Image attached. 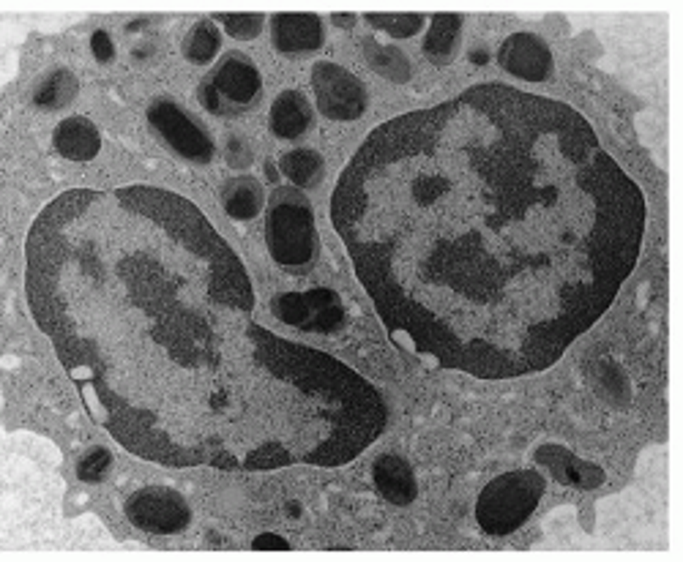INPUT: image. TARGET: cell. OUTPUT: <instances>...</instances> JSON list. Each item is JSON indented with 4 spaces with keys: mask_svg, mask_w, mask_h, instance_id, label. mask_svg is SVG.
I'll use <instances>...</instances> for the list:
<instances>
[{
    "mask_svg": "<svg viewBox=\"0 0 683 562\" xmlns=\"http://www.w3.org/2000/svg\"><path fill=\"white\" fill-rule=\"evenodd\" d=\"M645 216L585 115L497 82L377 126L331 197L391 336L481 379L555 366L634 273Z\"/></svg>",
    "mask_w": 683,
    "mask_h": 562,
    "instance_id": "cell-1",
    "label": "cell"
},
{
    "mask_svg": "<svg viewBox=\"0 0 683 562\" xmlns=\"http://www.w3.org/2000/svg\"><path fill=\"white\" fill-rule=\"evenodd\" d=\"M25 292L91 418L164 467H342L388 423L339 358L257 320L243 259L186 197L71 189L30 224Z\"/></svg>",
    "mask_w": 683,
    "mask_h": 562,
    "instance_id": "cell-2",
    "label": "cell"
},
{
    "mask_svg": "<svg viewBox=\"0 0 683 562\" xmlns=\"http://www.w3.org/2000/svg\"><path fill=\"white\" fill-rule=\"evenodd\" d=\"M265 246L276 265L301 273L317 257L315 211L301 189H276L265 202Z\"/></svg>",
    "mask_w": 683,
    "mask_h": 562,
    "instance_id": "cell-3",
    "label": "cell"
},
{
    "mask_svg": "<svg viewBox=\"0 0 683 562\" xmlns=\"http://www.w3.org/2000/svg\"><path fill=\"white\" fill-rule=\"evenodd\" d=\"M544 489L547 480L536 469H511L492 478L481 489L475 502L478 527L492 538L511 535L533 516L544 497Z\"/></svg>",
    "mask_w": 683,
    "mask_h": 562,
    "instance_id": "cell-4",
    "label": "cell"
},
{
    "mask_svg": "<svg viewBox=\"0 0 683 562\" xmlns=\"http://www.w3.org/2000/svg\"><path fill=\"white\" fill-rule=\"evenodd\" d=\"M260 96H262V74L254 66V60L238 49L227 52L197 88L200 104L219 117L249 113Z\"/></svg>",
    "mask_w": 683,
    "mask_h": 562,
    "instance_id": "cell-5",
    "label": "cell"
},
{
    "mask_svg": "<svg viewBox=\"0 0 683 562\" xmlns=\"http://www.w3.org/2000/svg\"><path fill=\"white\" fill-rule=\"evenodd\" d=\"M148 123L153 134L181 159L192 164H211L216 156V142L208 134V128L186 113L178 102L159 96L148 104Z\"/></svg>",
    "mask_w": 683,
    "mask_h": 562,
    "instance_id": "cell-6",
    "label": "cell"
},
{
    "mask_svg": "<svg viewBox=\"0 0 683 562\" xmlns=\"http://www.w3.org/2000/svg\"><path fill=\"white\" fill-rule=\"evenodd\" d=\"M126 522L148 535H175L192 524L186 497L170 486H142L128 494L123 505Z\"/></svg>",
    "mask_w": 683,
    "mask_h": 562,
    "instance_id": "cell-7",
    "label": "cell"
},
{
    "mask_svg": "<svg viewBox=\"0 0 683 562\" xmlns=\"http://www.w3.org/2000/svg\"><path fill=\"white\" fill-rule=\"evenodd\" d=\"M309 82H312L317 110L328 120L350 123V120H358L369 107L366 85L339 63H328V60L315 63Z\"/></svg>",
    "mask_w": 683,
    "mask_h": 562,
    "instance_id": "cell-8",
    "label": "cell"
},
{
    "mask_svg": "<svg viewBox=\"0 0 683 562\" xmlns=\"http://www.w3.org/2000/svg\"><path fill=\"white\" fill-rule=\"evenodd\" d=\"M497 66L522 82H547L555 74L550 44L536 33H511L497 49Z\"/></svg>",
    "mask_w": 683,
    "mask_h": 562,
    "instance_id": "cell-9",
    "label": "cell"
},
{
    "mask_svg": "<svg viewBox=\"0 0 683 562\" xmlns=\"http://www.w3.org/2000/svg\"><path fill=\"white\" fill-rule=\"evenodd\" d=\"M271 41L284 58H306L323 47L326 27L317 14H273Z\"/></svg>",
    "mask_w": 683,
    "mask_h": 562,
    "instance_id": "cell-10",
    "label": "cell"
},
{
    "mask_svg": "<svg viewBox=\"0 0 683 562\" xmlns=\"http://www.w3.org/2000/svg\"><path fill=\"white\" fill-rule=\"evenodd\" d=\"M372 480L377 494L391 505H410L418 497V483L413 467L396 453H380L372 461Z\"/></svg>",
    "mask_w": 683,
    "mask_h": 562,
    "instance_id": "cell-11",
    "label": "cell"
},
{
    "mask_svg": "<svg viewBox=\"0 0 683 562\" xmlns=\"http://www.w3.org/2000/svg\"><path fill=\"white\" fill-rule=\"evenodd\" d=\"M536 461L544 464L555 480L574 486V489H582V491L604 483V469L598 464H590V461L574 456L569 448L555 445V443H547L536 450Z\"/></svg>",
    "mask_w": 683,
    "mask_h": 562,
    "instance_id": "cell-12",
    "label": "cell"
},
{
    "mask_svg": "<svg viewBox=\"0 0 683 562\" xmlns=\"http://www.w3.org/2000/svg\"><path fill=\"white\" fill-rule=\"evenodd\" d=\"M268 123H271L273 137L284 142H295L315 128V107L306 99V93L293 91V88L282 91L271 104Z\"/></svg>",
    "mask_w": 683,
    "mask_h": 562,
    "instance_id": "cell-13",
    "label": "cell"
},
{
    "mask_svg": "<svg viewBox=\"0 0 683 562\" xmlns=\"http://www.w3.org/2000/svg\"><path fill=\"white\" fill-rule=\"evenodd\" d=\"M52 145L63 159L82 164V161L96 159V153L102 150V134L88 117L71 115V117L58 123V128L52 134Z\"/></svg>",
    "mask_w": 683,
    "mask_h": 562,
    "instance_id": "cell-14",
    "label": "cell"
},
{
    "mask_svg": "<svg viewBox=\"0 0 683 562\" xmlns=\"http://www.w3.org/2000/svg\"><path fill=\"white\" fill-rule=\"evenodd\" d=\"M222 208L235 222H251L265 208V189L251 175H235L222 186Z\"/></svg>",
    "mask_w": 683,
    "mask_h": 562,
    "instance_id": "cell-15",
    "label": "cell"
},
{
    "mask_svg": "<svg viewBox=\"0 0 683 562\" xmlns=\"http://www.w3.org/2000/svg\"><path fill=\"white\" fill-rule=\"evenodd\" d=\"M304 306H306V320H304L306 333H337L344 325V303L334 290L326 287L306 290Z\"/></svg>",
    "mask_w": 683,
    "mask_h": 562,
    "instance_id": "cell-16",
    "label": "cell"
},
{
    "mask_svg": "<svg viewBox=\"0 0 683 562\" xmlns=\"http://www.w3.org/2000/svg\"><path fill=\"white\" fill-rule=\"evenodd\" d=\"M462 14H435L429 33L424 38V55L435 66H449L459 52L462 38Z\"/></svg>",
    "mask_w": 683,
    "mask_h": 562,
    "instance_id": "cell-17",
    "label": "cell"
},
{
    "mask_svg": "<svg viewBox=\"0 0 683 562\" xmlns=\"http://www.w3.org/2000/svg\"><path fill=\"white\" fill-rule=\"evenodd\" d=\"M279 169L293 183V189L309 191V189H317L323 183V178H326V159L317 150H312V148H293V150L282 153Z\"/></svg>",
    "mask_w": 683,
    "mask_h": 562,
    "instance_id": "cell-18",
    "label": "cell"
},
{
    "mask_svg": "<svg viewBox=\"0 0 683 562\" xmlns=\"http://www.w3.org/2000/svg\"><path fill=\"white\" fill-rule=\"evenodd\" d=\"M363 58L388 82L402 85V82H407L413 77L410 58L399 47H394V44H377L374 38H363Z\"/></svg>",
    "mask_w": 683,
    "mask_h": 562,
    "instance_id": "cell-19",
    "label": "cell"
},
{
    "mask_svg": "<svg viewBox=\"0 0 683 562\" xmlns=\"http://www.w3.org/2000/svg\"><path fill=\"white\" fill-rule=\"evenodd\" d=\"M181 49H183V58L189 63H197V66L214 63L216 55H219V49H222V30H219V25L214 19H197L186 30Z\"/></svg>",
    "mask_w": 683,
    "mask_h": 562,
    "instance_id": "cell-20",
    "label": "cell"
},
{
    "mask_svg": "<svg viewBox=\"0 0 683 562\" xmlns=\"http://www.w3.org/2000/svg\"><path fill=\"white\" fill-rule=\"evenodd\" d=\"M77 96V80L71 71L66 69H52L49 74H44V80L33 88V104L38 110H60L66 104H71Z\"/></svg>",
    "mask_w": 683,
    "mask_h": 562,
    "instance_id": "cell-21",
    "label": "cell"
},
{
    "mask_svg": "<svg viewBox=\"0 0 683 562\" xmlns=\"http://www.w3.org/2000/svg\"><path fill=\"white\" fill-rule=\"evenodd\" d=\"M366 22L391 38H410L424 27V14H366Z\"/></svg>",
    "mask_w": 683,
    "mask_h": 562,
    "instance_id": "cell-22",
    "label": "cell"
},
{
    "mask_svg": "<svg viewBox=\"0 0 683 562\" xmlns=\"http://www.w3.org/2000/svg\"><path fill=\"white\" fill-rule=\"evenodd\" d=\"M110 467H113V453L107 448H102V445H96V448H88L80 456V461H77V478L82 483H99V480H104V475L110 472Z\"/></svg>",
    "mask_w": 683,
    "mask_h": 562,
    "instance_id": "cell-23",
    "label": "cell"
},
{
    "mask_svg": "<svg viewBox=\"0 0 683 562\" xmlns=\"http://www.w3.org/2000/svg\"><path fill=\"white\" fill-rule=\"evenodd\" d=\"M271 312L279 323L304 331V320H306V306H304V292H282L271 301Z\"/></svg>",
    "mask_w": 683,
    "mask_h": 562,
    "instance_id": "cell-24",
    "label": "cell"
},
{
    "mask_svg": "<svg viewBox=\"0 0 683 562\" xmlns=\"http://www.w3.org/2000/svg\"><path fill=\"white\" fill-rule=\"evenodd\" d=\"M219 19V25L227 30L232 38H240V41H249V38H257L265 27V16L262 14H219L214 16Z\"/></svg>",
    "mask_w": 683,
    "mask_h": 562,
    "instance_id": "cell-25",
    "label": "cell"
},
{
    "mask_svg": "<svg viewBox=\"0 0 683 562\" xmlns=\"http://www.w3.org/2000/svg\"><path fill=\"white\" fill-rule=\"evenodd\" d=\"M88 47H91V55H93L99 63H113L115 60V41L107 30H102V27L93 30Z\"/></svg>",
    "mask_w": 683,
    "mask_h": 562,
    "instance_id": "cell-26",
    "label": "cell"
},
{
    "mask_svg": "<svg viewBox=\"0 0 683 562\" xmlns=\"http://www.w3.org/2000/svg\"><path fill=\"white\" fill-rule=\"evenodd\" d=\"M225 159L229 161V167L235 169H246L251 164V153H249V145L238 137H229L227 139V150H225Z\"/></svg>",
    "mask_w": 683,
    "mask_h": 562,
    "instance_id": "cell-27",
    "label": "cell"
},
{
    "mask_svg": "<svg viewBox=\"0 0 683 562\" xmlns=\"http://www.w3.org/2000/svg\"><path fill=\"white\" fill-rule=\"evenodd\" d=\"M251 549H279L282 552V549H290V543L276 532H262L251 541Z\"/></svg>",
    "mask_w": 683,
    "mask_h": 562,
    "instance_id": "cell-28",
    "label": "cell"
},
{
    "mask_svg": "<svg viewBox=\"0 0 683 562\" xmlns=\"http://www.w3.org/2000/svg\"><path fill=\"white\" fill-rule=\"evenodd\" d=\"M331 19H334V25H339V27H352L358 16H355V14H334Z\"/></svg>",
    "mask_w": 683,
    "mask_h": 562,
    "instance_id": "cell-29",
    "label": "cell"
},
{
    "mask_svg": "<svg viewBox=\"0 0 683 562\" xmlns=\"http://www.w3.org/2000/svg\"><path fill=\"white\" fill-rule=\"evenodd\" d=\"M470 60H473L475 66H484V63L489 60V55H486V49H475V52H470Z\"/></svg>",
    "mask_w": 683,
    "mask_h": 562,
    "instance_id": "cell-30",
    "label": "cell"
}]
</instances>
